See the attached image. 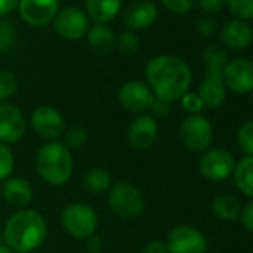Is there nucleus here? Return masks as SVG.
Returning <instances> with one entry per match:
<instances>
[{
    "instance_id": "obj_36",
    "label": "nucleus",
    "mask_w": 253,
    "mask_h": 253,
    "mask_svg": "<svg viewBox=\"0 0 253 253\" xmlns=\"http://www.w3.org/2000/svg\"><path fill=\"white\" fill-rule=\"evenodd\" d=\"M197 2L200 9L207 15L217 14L225 6V0H197Z\"/></svg>"
},
{
    "instance_id": "obj_18",
    "label": "nucleus",
    "mask_w": 253,
    "mask_h": 253,
    "mask_svg": "<svg viewBox=\"0 0 253 253\" xmlns=\"http://www.w3.org/2000/svg\"><path fill=\"white\" fill-rule=\"evenodd\" d=\"M222 45L232 51H243L253 42V29L241 20H229L220 32Z\"/></svg>"
},
{
    "instance_id": "obj_45",
    "label": "nucleus",
    "mask_w": 253,
    "mask_h": 253,
    "mask_svg": "<svg viewBox=\"0 0 253 253\" xmlns=\"http://www.w3.org/2000/svg\"><path fill=\"white\" fill-rule=\"evenodd\" d=\"M252 103H253V92H252Z\"/></svg>"
},
{
    "instance_id": "obj_40",
    "label": "nucleus",
    "mask_w": 253,
    "mask_h": 253,
    "mask_svg": "<svg viewBox=\"0 0 253 253\" xmlns=\"http://www.w3.org/2000/svg\"><path fill=\"white\" fill-rule=\"evenodd\" d=\"M85 246H86V250H88L89 253H100V252L103 250V247H104L103 238H101L100 235H97V234L88 237Z\"/></svg>"
},
{
    "instance_id": "obj_44",
    "label": "nucleus",
    "mask_w": 253,
    "mask_h": 253,
    "mask_svg": "<svg viewBox=\"0 0 253 253\" xmlns=\"http://www.w3.org/2000/svg\"><path fill=\"white\" fill-rule=\"evenodd\" d=\"M2 240H3V238H2V234H0V244H2Z\"/></svg>"
},
{
    "instance_id": "obj_24",
    "label": "nucleus",
    "mask_w": 253,
    "mask_h": 253,
    "mask_svg": "<svg viewBox=\"0 0 253 253\" xmlns=\"http://www.w3.org/2000/svg\"><path fill=\"white\" fill-rule=\"evenodd\" d=\"M84 186L91 194H103L112 188V176L101 167H91L84 174Z\"/></svg>"
},
{
    "instance_id": "obj_2",
    "label": "nucleus",
    "mask_w": 253,
    "mask_h": 253,
    "mask_svg": "<svg viewBox=\"0 0 253 253\" xmlns=\"http://www.w3.org/2000/svg\"><path fill=\"white\" fill-rule=\"evenodd\" d=\"M48 237V225L42 213L23 209L14 213L5 223L2 238L14 253H32Z\"/></svg>"
},
{
    "instance_id": "obj_6",
    "label": "nucleus",
    "mask_w": 253,
    "mask_h": 253,
    "mask_svg": "<svg viewBox=\"0 0 253 253\" xmlns=\"http://www.w3.org/2000/svg\"><path fill=\"white\" fill-rule=\"evenodd\" d=\"M180 140L194 154H204L213 142V126L204 115H189L180 124Z\"/></svg>"
},
{
    "instance_id": "obj_42",
    "label": "nucleus",
    "mask_w": 253,
    "mask_h": 253,
    "mask_svg": "<svg viewBox=\"0 0 253 253\" xmlns=\"http://www.w3.org/2000/svg\"><path fill=\"white\" fill-rule=\"evenodd\" d=\"M0 253H14L8 246H5V244H0Z\"/></svg>"
},
{
    "instance_id": "obj_39",
    "label": "nucleus",
    "mask_w": 253,
    "mask_h": 253,
    "mask_svg": "<svg viewBox=\"0 0 253 253\" xmlns=\"http://www.w3.org/2000/svg\"><path fill=\"white\" fill-rule=\"evenodd\" d=\"M142 253H169V249H167L166 241H163V240H152V241H149L143 247Z\"/></svg>"
},
{
    "instance_id": "obj_5",
    "label": "nucleus",
    "mask_w": 253,
    "mask_h": 253,
    "mask_svg": "<svg viewBox=\"0 0 253 253\" xmlns=\"http://www.w3.org/2000/svg\"><path fill=\"white\" fill-rule=\"evenodd\" d=\"M61 226L78 240H86L94 235L98 226L97 211L85 203H70L61 213Z\"/></svg>"
},
{
    "instance_id": "obj_22",
    "label": "nucleus",
    "mask_w": 253,
    "mask_h": 253,
    "mask_svg": "<svg viewBox=\"0 0 253 253\" xmlns=\"http://www.w3.org/2000/svg\"><path fill=\"white\" fill-rule=\"evenodd\" d=\"M211 209H213L214 216L225 222H232V220L238 219L240 213H241V204H240L238 198L232 194L217 195L213 200Z\"/></svg>"
},
{
    "instance_id": "obj_9",
    "label": "nucleus",
    "mask_w": 253,
    "mask_h": 253,
    "mask_svg": "<svg viewBox=\"0 0 253 253\" xmlns=\"http://www.w3.org/2000/svg\"><path fill=\"white\" fill-rule=\"evenodd\" d=\"M169 253H206L209 241L206 235L195 226L177 225L167 235Z\"/></svg>"
},
{
    "instance_id": "obj_23",
    "label": "nucleus",
    "mask_w": 253,
    "mask_h": 253,
    "mask_svg": "<svg viewBox=\"0 0 253 253\" xmlns=\"http://www.w3.org/2000/svg\"><path fill=\"white\" fill-rule=\"evenodd\" d=\"M232 174L238 191L253 198V157L246 155L238 163H235Z\"/></svg>"
},
{
    "instance_id": "obj_20",
    "label": "nucleus",
    "mask_w": 253,
    "mask_h": 253,
    "mask_svg": "<svg viewBox=\"0 0 253 253\" xmlns=\"http://www.w3.org/2000/svg\"><path fill=\"white\" fill-rule=\"evenodd\" d=\"M86 42L91 51L97 55H106L115 48L116 36L106 24H95L86 33Z\"/></svg>"
},
{
    "instance_id": "obj_37",
    "label": "nucleus",
    "mask_w": 253,
    "mask_h": 253,
    "mask_svg": "<svg viewBox=\"0 0 253 253\" xmlns=\"http://www.w3.org/2000/svg\"><path fill=\"white\" fill-rule=\"evenodd\" d=\"M243 223V226L253 232V200L249 201L244 207H241V213H240V217H238Z\"/></svg>"
},
{
    "instance_id": "obj_41",
    "label": "nucleus",
    "mask_w": 253,
    "mask_h": 253,
    "mask_svg": "<svg viewBox=\"0 0 253 253\" xmlns=\"http://www.w3.org/2000/svg\"><path fill=\"white\" fill-rule=\"evenodd\" d=\"M20 0H0V18L6 17L14 9L18 8Z\"/></svg>"
},
{
    "instance_id": "obj_12",
    "label": "nucleus",
    "mask_w": 253,
    "mask_h": 253,
    "mask_svg": "<svg viewBox=\"0 0 253 253\" xmlns=\"http://www.w3.org/2000/svg\"><path fill=\"white\" fill-rule=\"evenodd\" d=\"M160 126L152 115H137L128 125L126 130V140L133 149L146 151L155 145L158 140Z\"/></svg>"
},
{
    "instance_id": "obj_30",
    "label": "nucleus",
    "mask_w": 253,
    "mask_h": 253,
    "mask_svg": "<svg viewBox=\"0 0 253 253\" xmlns=\"http://www.w3.org/2000/svg\"><path fill=\"white\" fill-rule=\"evenodd\" d=\"M237 142L246 155L253 157V121H246L238 126Z\"/></svg>"
},
{
    "instance_id": "obj_43",
    "label": "nucleus",
    "mask_w": 253,
    "mask_h": 253,
    "mask_svg": "<svg viewBox=\"0 0 253 253\" xmlns=\"http://www.w3.org/2000/svg\"><path fill=\"white\" fill-rule=\"evenodd\" d=\"M0 197H2V183H0Z\"/></svg>"
},
{
    "instance_id": "obj_27",
    "label": "nucleus",
    "mask_w": 253,
    "mask_h": 253,
    "mask_svg": "<svg viewBox=\"0 0 253 253\" xmlns=\"http://www.w3.org/2000/svg\"><path fill=\"white\" fill-rule=\"evenodd\" d=\"M18 91V78L15 73L3 70L0 72V104L6 103Z\"/></svg>"
},
{
    "instance_id": "obj_34",
    "label": "nucleus",
    "mask_w": 253,
    "mask_h": 253,
    "mask_svg": "<svg viewBox=\"0 0 253 253\" xmlns=\"http://www.w3.org/2000/svg\"><path fill=\"white\" fill-rule=\"evenodd\" d=\"M163 6L176 14V15H185L188 12H191L197 3V0H161Z\"/></svg>"
},
{
    "instance_id": "obj_26",
    "label": "nucleus",
    "mask_w": 253,
    "mask_h": 253,
    "mask_svg": "<svg viewBox=\"0 0 253 253\" xmlns=\"http://www.w3.org/2000/svg\"><path fill=\"white\" fill-rule=\"evenodd\" d=\"M225 6L235 20H253V0H225Z\"/></svg>"
},
{
    "instance_id": "obj_14",
    "label": "nucleus",
    "mask_w": 253,
    "mask_h": 253,
    "mask_svg": "<svg viewBox=\"0 0 253 253\" xmlns=\"http://www.w3.org/2000/svg\"><path fill=\"white\" fill-rule=\"evenodd\" d=\"M26 134V119L21 109L12 103L0 104V143L15 145Z\"/></svg>"
},
{
    "instance_id": "obj_13",
    "label": "nucleus",
    "mask_w": 253,
    "mask_h": 253,
    "mask_svg": "<svg viewBox=\"0 0 253 253\" xmlns=\"http://www.w3.org/2000/svg\"><path fill=\"white\" fill-rule=\"evenodd\" d=\"M54 29L66 41H79L88 33V17L76 6H66L54 18Z\"/></svg>"
},
{
    "instance_id": "obj_33",
    "label": "nucleus",
    "mask_w": 253,
    "mask_h": 253,
    "mask_svg": "<svg viewBox=\"0 0 253 253\" xmlns=\"http://www.w3.org/2000/svg\"><path fill=\"white\" fill-rule=\"evenodd\" d=\"M180 104H182L183 110H186L189 115H200L206 109L204 103H203V100H201V97L198 95L197 91H188L180 98Z\"/></svg>"
},
{
    "instance_id": "obj_28",
    "label": "nucleus",
    "mask_w": 253,
    "mask_h": 253,
    "mask_svg": "<svg viewBox=\"0 0 253 253\" xmlns=\"http://www.w3.org/2000/svg\"><path fill=\"white\" fill-rule=\"evenodd\" d=\"M15 27L9 20L0 18V54L9 52L15 46Z\"/></svg>"
},
{
    "instance_id": "obj_29",
    "label": "nucleus",
    "mask_w": 253,
    "mask_h": 253,
    "mask_svg": "<svg viewBox=\"0 0 253 253\" xmlns=\"http://www.w3.org/2000/svg\"><path fill=\"white\" fill-rule=\"evenodd\" d=\"M139 45H140L139 36L136 35V32H131V30H126L124 33H121L115 42V46L125 55L136 54L139 49Z\"/></svg>"
},
{
    "instance_id": "obj_4",
    "label": "nucleus",
    "mask_w": 253,
    "mask_h": 253,
    "mask_svg": "<svg viewBox=\"0 0 253 253\" xmlns=\"http://www.w3.org/2000/svg\"><path fill=\"white\" fill-rule=\"evenodd\" d=\"M109 209L121 219H136L145 210L143 192L130 182H118L109 189Z\"/></svg>"
},
{
    "instance_id": "obj_21",
    "label": "nucleus",
    "mask_w": 253,
    "mask_h": 253,
    "mask_svg": "<svg viewBox=\"0 0 253 253\" xmlns=\"http://www.w3.org/2000/svg\"><path fill=\"white\" fill-rule=\"evenodd\" d=\"M122 0H86V12L97 24H107L118 17Z\"/></svg>"
},
{
    "instance_id": "obj_8",
    "label": "nucleus",
    "mask_w": 253,
    "mask_h": 253,
    "mask_svg": "<svg viewBox=\"0 0 253 253\" xmlns=\"http://www.w3.org/2000/svg\"><path fill=\"white\" fill-rule=\"evenodd\" d=\"M235 169L234 155L222 148L209 149L198 161L200 174L210 182H222L232 176Z\"/></svg>"
},
{
    "instance_id": "obj_15",
    "label": "nucleus",
    "mask_w": 253,
    "mask_h": 253,
    "mask_svg": "<svg viewBox=\"0 0 253 253\" xmlns=\"http://www.w3.org/2000/svg\"><path fill=\"white\" fill-rule=\"evenodd\" d=\"M60 11V0H20L18 12L23 21L42 27L54 21Z\"/></svg>"
},
{
    "instance_id": "obj_1",
    "label": "nucleus",
    "mask_w": 253,
    "mask_h": 253,
    "mask_svg": "<svg viewBox=\"0 0 253 253\" xmlns=\"http://www.w3.org/2000/svg\"><path fill=\"white\" fill-rule=\"evenodd\" d=\"M145 75L154 95L169 103L180 100L192 84V72L188 63L171 54L154 57L148 63Z\"/></svg>"
},
{
    "instance_id": "obj_19",
    "label": "nucleus",
    "mask_w": 253,
    "mask_h": 253,
    "mask_svg": "<svg viewBox=\"0 0 253 253\" xmlns=\"http://www.w3.org/2000/svg\"><path fill=\"white\" fill-rule=\"evenodd\" d=\"M2 197L11 207L23 210L33 200V188L26 179L11 176L2 183Z\"/></svg>"
},
{
    "instance_id": "obj_35",
    "label": "nucleus",
    "mask_w": 253,
    "mask_h": 253,
    "mask_svg": "<svg viewBox=\"0 0 253 253\" xmlns=\"http://www.w3.org/2000/svg\"><path fill=\"white\" fill-rule=\"evenodd\" d=\"M197 30L201 36L204 38H211L216 35L217 32V23L214 18H211L210 15L207 17H203L197 21Z\"/></svg>"
},
{
    "instance_id": "obj_32",
    "label": "nucleus",
    "mask_w": 253,
    "mask_h": 253,
    "mask_svg": "<svg viewBox=\"0 0 253 253\" xmlns=\"http://www.w3.org/2000/svg\"><path fill=\"white\" fill-rule=\"evenodd\" d=\"M15 167V158L11 148L5 143H0V182H5L12 176Z\"/></svg>"
},
{
    "instance_id": "obj_11",
    "label": "nucleus",
    "mask_w": 253,
    "mask_h": 253,
    "mask_svg": "<svg viewBox=\"0 0 253 253\" xmlns=\"http://www.w3.org/2000/svg\"><path fill=\"white\" fill-rule=\"evenodd\" d=\"M222 79L226 89L234 94L253 92V61L249 58H234L222 70Z\"/></svg>"
},
{
    "instance_id": "obj_3",
    "label": "nucleus",
    "mask_w": 253,
    "mask_h": 253,
    "mask_svg": "<svg viewBox=\"0 0 253 253\" xmlns=\"http://www.w3.org/2000/svg\"><path fill=\"white\" fill-rule=\"evenodd\" d=\"M72 152L61 142H48L36 154V171L51 186H63L73 176Z\"/></svg>"
},
{
    "instance_id": "obj_38",
    "label": "nucleus",
    "mask_w": 253,
    "mask_h": 253,
    "mask_svg": "<svg viewBox=\"0 0 253 253\" xmlns=\"http://www.w3.org/2000/svg\"><path fill=\"white\" fill-rule=\"evenodd\" d=\"M149 112H152V116H154V118H155V116H157V118L167 116V115L170 113V103H169V101H164V100H160V98L155 97L154 104H152V107H151Z\"/></svg>"
},
{
    "instance_id": "obj_16",
    "label": "nucleus",
    "mask_w": 253,
    "mask_h": 253,
    "mask_svg": "<svg viewBox=\"0 0 253 253\" xmlns=\"http://www.w3.org/2000/svg\"><path fill=\"white\" fill-rule=\"evenodd\" d=\"M223 67L206 66V75L198 86V95L201 97L206 109H217L226 98V88L222 79Z\"/></svg>"
},
{
    "instance_id": "obj_31",
    "label": "nucleus",
    "mask_w": 253,
    "mask_h": 253,
    "mask_svg": "<svg viewBox=\"0 0 253 253\" xmlns=\"http://www.w3.org/2000/svg\"><path fill=\"white\" fill-rule=\"evenodd\" d=\"M203 60L206 66H217L225 67L228 63V52L219 45H209L203 51Z\"/></svg>"
},
{
    "instance_id": "obj_17",
    "label": "nucleus",
    "mask_w": 253,
    "mask_h": 253,
    "mask_svg": "<svg viewBox=\"0 0 253 253\" xmlns=\"http://www.w3.org/2000/svg\"><path fill=\"white\" fill-rule=\"evenodd\" d=\"M158 20V9L149 0H137L126 8L124 24L131 32L145 30L154 26Z\"/></svg>"
},
{
    "instance_id": "obj_7",
    "label": "nucleus",
    "mask_w": 253,
    "mask_h": 253,
    "mask_svg": "<svg viewBox=\"0 0 253 253\" xmlns=\"http://www.w3.org/2000/svg\"><path fill=\"white\" fill-rule=\"evenodd\" d=\"M30 125L33 131L48 140V142H58L66 131V121L61 112L52 106L42 104L38 106L30 115Z\"/></svg>"
},
{
    "instance_id": "obj_10",
    "label": "nucleus",
    "mask_w": 253,
    "mask_h": 253,
    "mask_svg": "<svg viewBox=\"0 0 253 253\" xmlns=\"http://www.w3.org/2000/svg\"><path fill=\"white\" fill-rule=\"evenodd\" d=\"M118 100L128 112L143 115L151 110L155 95L148 84L142 81H126L118 89Z\"/></svg>"
},
{
    "instance_id": "obj_25",
    "label": "nucleus",
    "mask_w": 253,
    "mask_h": 253,
    "mask_svg": "<svg viewBox=\"0 0 253 253\" xmlns=\"http://www.w3.org/2000/svg\"><path fill=\"white\" fill-rule=\"evenodd\" d=\"M88 140V131L82 125H73L66 128L63 134V145L72 152L81 149Z\"/></svg>"
}]
</instances>
